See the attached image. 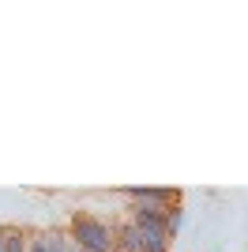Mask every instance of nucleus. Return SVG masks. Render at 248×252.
<instances>
[{"instance_id":"3","label":"nucleus","mask_w":248,"mask_h":252,"mask_svg":"<svg viewBox=\"0 0 248 252\" xmlns=\"http://www.w3.org/2000/svg\"><path fill=\"white\" fill-rule=\"evenodd\" d=\"M121 196L128 203H158V207H173L181 203L177 189H158V185H135V189H121Z\"/></svg>"},{"instance_id":"1","label":"nucleus","mask_w":248,"mask_h":252,"mask_svg":"<svg viewBox=\"0 0 248 252\" xmlns=\"http://www.w3.org/2000/svg\"><path fill=\"white\" fill-rule=\"evenodd\" d=\"M68 237L79 252H113V222L98 219L91 211H72L68 219Z\"/></svg>"},{"instance_id":"2","label":"nucleus","mask_w":248,"mask_h":252,"mask_svg":"<svg viewBox=\"0 0 248 252\" xmlns=\"http://www.w3.org/2000/svg\"><path fill=\"white\" fill-rule=\"evenodd\" d=\"M113 252H169V245L151 241L147 233H139L128 222H117L113 226Z\"/></svg>"},{"instance_id":"4","label":"nucleus","mask_w":248,"mask_h":252,"mask_svg":"<svg viewBox=\"0 0 248 252\" xmlns=\"http://www.w3.org/2000/svg\"><path fill=\"white\" fill-rule=\"evenodd\" d=\"M41 245H45V252H79L64 230H41Z\"/></svg>"},{"instance_id":"5","label":"nucleus","mask_w":248,"mask_h":252,"mask_svg":"<svg viewBox=\"0 0 248 252\" xmlns=\"http://www.w3.org/2000/svg\"><path fill=\"white\" fill-rule=\"evenodd\" d=\"M181 226H185V203H173V207H169V219H165V233H169V241L181 233Z\"/></svg>"}]
</instances>
